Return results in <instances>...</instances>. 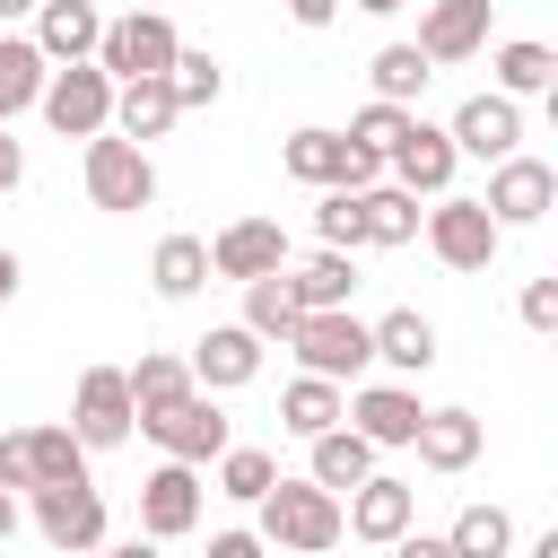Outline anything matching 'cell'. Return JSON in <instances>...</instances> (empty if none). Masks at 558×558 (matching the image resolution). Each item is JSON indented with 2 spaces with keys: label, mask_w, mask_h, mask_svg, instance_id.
Returning <instances> with one entry per match:
<instances>
[{
  "label": "cell",
  "mask_w": 558,
  "mask_h": 558,
  "mask_svg": "<svg viewBox=\"0 0 558 558\" xmlns=\"http://www.w3.org/2000/svg\"><path fill=\"white\" fill-rule=\"evenodd\" d=\"M253 541L279 549V558H323V549L340 541V497L314 488V480H270V497H262V532H253Z\"/></svg>",
  "instance_id": "6da1fadb"
},
{
  "label": "cell",
  "mask_w": 558,
  "mask_h": 558,
  "mask_svg": "<svg viewBox=\"0 0 558 558\" xmlns=\"http://www.w3.org/2000/svg\"><path fill=\"white\" fill-rule=\"evenodd\" d=\"M174 52H183V35H174L166 9H131V17H113V26L96 35V70H105L113 87H131V78H166Z\"/></svg>",
  "instance_id": "7a4b0ae2"
},
{
  "label": "cell",
  "mask_w": 558,
  "mask_h": 558,
  "mask_svg": "<svg viewBox=\"0 0 558 558\" xmlns=\"http://www.w3.org/2000/svg\"><path fill=\"white\" fill-rule=\"evenodd\" d=\"M288 349L305 357V375H323V384H340V392H349V384L375 366V331H366L349 305H331V314H305V323L288 331Z\"/></svg>",
  "instance_id": "3957f363"
},
{
  "label": "cell",
  "mask_w": 558,
  "mask_h": 558,
  "mask_svg": "<svg viewBox=\"0 0 558 558\" xmlns=\"http://www.w3.org/2000/svg\"><path fill=\"white\" fill-rule=\"evenodd\" d=\"M78 174H87V201H96V209H113V218H131V209H148V201H157V166H148V148H140V140H122V131H96Z\"/></svg>",
  "instance_id": "277c9868"
},
{
  "label": "cell",
  "mask_w": 558,
  "mask_h": 558,
  "mask_svg": "<svg viewBox=\"0 0 558 558\" xmlns=\"http://www.w3.org/2000/svg\"><path fill=\"white\" fill-rule=\"evenodd\" d=\"M279 166H288L296 183H314V192H366L384 157H366L357 140H340V131H323V122H305V131H288V148H279Z\"/></svg>",
  "instance_id": "5b68a950"
},
{
  "label": "cell",
  "mask_w": 558,
  "mask_h": 558,
  "mask_svg": "<svg viewBox=\"0 0 558 558\" xmlns=\"http://www.w3.org/2000/svg\"><path fill=\"white\" fill-rule=\"evenodd\" d=\"M140 427L166 445V462H218L235 436H227V410H218V392H174V401H157V410H140Z\"/></svg>",
  "instance_id": "8992f818"
},
{
  "label": "cell",
  "mask_w": 558,
  "mask_h": 558,
  "mask_svg": "<svg viewBox=\"0 0 558 558\" xmlns=\"http://www.w3.org/2000/svg\"><path fill=\"white\" fill-rule=\"evenodd\" d=\"M35 105H44V122H52L61 140H96V131H113V78H105L96 61H70V70H52Z\"/></svg>",
  "instance_id": "52a82bcc"
},
{
  "label": "cell",
  "mask_w": 558,
  "mask_h": 558,
  "mask_svg": "<svg viewBox=\"0 0 558 558\" xmlns=\"http://www.w3.org/2000/svg\"><path fill=\"white\" fill-rule=\"evenodd\" d=\"M497 244H506V227H497L480 201L436 192V209H427V253H436L445 270H488V262H497Z\"/></svg>",
  "instance_id": "ba28073f"
},
{
  "label": "cell",
  "mask_w": 558,
  "mask_h": 558,
  "mask_svg": "<svg viewBox=\"0 0 558 558\" xmlns=\"http://www.w3.org/2000/svg\"><path fill=\"white\" fill-rule=\"evenodd\" d=\"M35 523H44V541H52L61 558L105 549V497H96V480H52V488H35Z\"/></svg>",
  "instance_id": "9c48e42d"
},
{
  "label": "cell",
  "mask_w": 558,
  "mask_h": 558,
  "mask_svg": "<svg viewBox=\"0 0 558 558\" xmlns=\"http://www.w3.org/2000/svg\"><path fill=\"white\" fill-rule=\"evenodd\" d=\"M131 384H122V366H87L78 375V392H70V436L87 445V453H105V445H122L131 436Z\"/></svg>",
  "instance_id": "30bf717a"
},
{
  "label": "cell",
  "mask_w": 558,
  "mask_h": 558,
  "mask_svg": "<svg viewBox=\"0 0 558 558\" xmlns=\"http://www.w3.org/2000/svg\"><path fill=\"white\" fill-rule=\"evenodd\" d=\"M445 140H453V157H488V166H506L514 157V140H523V105L514 96H462L453 105V122H445Z\"/></svg>",
  "instance_id": "8fae6325"
},
{
  "label": "cell",
  "mask_w": 558,
  "mask_h": 558,
  "mask_svg": "<svg viewBox=\"0 0 558 558\" xmlns=\"http://www.w3.org/2000/svg\"><path fill=\"white\" fill-rule=\"evenodd\" d=\"M410 523H418V488H410V480H384V471H375V480H357V488L340 497V532H357V541H375V549H392Z\"/></svg>",
  "instance_id": "7c38bea8"
},
{
  "label": "cell",
  "mask_w": 558,
  "mask_h": 558,
  "mask_svg": "<svg viewBox=\"0 0 558 558\" xmlns=\"http://www.w3.org/2000/svg\"><path fill=\"white\" fill-rule=\"evenodd\" d=\"M209 270H218V279H270V270H288L279 218H227V227L209 235Z\"/></svg>",
  "instance_id": "4fadbf2b"
},
{
  "label": "cell",
  "mask_w": 558,
  "mask_h": 558,
  "mask_svg": "<svg viewBox=\"0 0 558 558\" xmlns=\"http://www.w3.org/2000/svg\"><path fill=\"white\" fill-rule=\"evenodd\" d=\"M183 366H192V392H235V384L262 375V340H253L244 323H209Z\"/></svg>",
  "instance_id": "5bb4252c"
},
{
  "label": "cell",
  "mask_w": 558,
  "mask_h": 558,
  "mask_svg": "<svg viewBox=\"0 0 558 558\" xmlns=\"http://www.w3.org/2000/svg\"><path fill=\"white\" fill-rule=\"evenodd\" d=\"M549 201H558V174H549L541 157H506V166L488 174V192H480V209H488L497 227H532V218H549Z\"/></svg>",
  "instance_id": "9a60e30c"
},
{
  "label": "cell",
  "mask_w": 558,
  "mask_h": 558,
  "mask_svg": "<svg viewBox=\"0 0 558 558\" xmlns=\"http://www.w3.org/2000/svg\"><path fill=\"white\" fill-rule=\"evenodd\" d=\"M488 9H497V0H427V9H418V52H427V70H436V61H471V52L488 44Z\"/></svg>",
  "instance_id": "2e32d148"
},
{
  "label": "cell",
  "mask_w": 558,
  "mask_h": 558,
  "mask_svg": "<svg viewBox=\"0 0 558 558\" xmlns=\"http://www.w3.org/2000/svg\"><path fill=\"white\" fill-rule=\"evenodd\" d=\"M140 523H148V541H183V532L201 523V480H192V462H166V471L140 480Z\"/></svg>",
  "instance_id": "e0dca14e"
},
{
  "label": "cell",
  "mask_w": 558,
  "mask_h": 558,
  "mask_svg": "<svg viewBox=\"0 0 558 558\" xmlns=\"http://www.w3.org/2000/svg\"><path fill=\"white\" fill-rule=\"evenodd\" d=\"M340 418H357V436H366V445H410L427 410H418V392H410V384H357Z\"/></svg>",
  "instance_id": "ac0fdd59"
},
{
  "label": "cell",
  "mask_w": 558,
  "mask_h": 558,
  "mask_svg": "<svg viewBox=\"0 0 558 558\" xmlns=\"http://www.w3.org/2000/svg\"><path fill=\"white\" fill-rule=\"evenodd\" d=\"M96 35H105V17H96L87 0H35V35H26V44H35L44 61H61V70H70V61H96Z\"/></svg>",
  "instance_id": "d6986e66"
},
{
  "label": "cell",
  "mask_w": 558,
  "mask_h": 558,
  "mask_svg": "<svg viewBox=\"0 0 558 558\" xmlns=\"http://www.w3.org/2000/svg\"><path fill=\"white\" fill-rule=\"evenodd\" d=\"M392 174H401L410 201H418V192H445V183H453V140H445V122H418V113H410V131L392 140Z\"/></svg>",
  "instance_id": "ffe728a7"
},
{
  "label": "cell",
  "mask_w": 558,
  "mask_h": 558,
  "mask_svg": "<svg viewBox=\"0 0 558 558\" xmlns=\"http://www.w3.org/2000/svg\"><path fill=\"white\" fill-rule=\"evenodd\" d=\"M174 122H183V105H174L166 78H131V87H113V131H122V140H166Z\"/></svg>",
  "instance_id": "44dd1931"
},
{
  "label": "cell",
  "mask_w": 558,
  "mask_h": 558,
  "mask_svg": "<svg viewBox=\"0 0 558 558\" xmlns=\"http://www.w3.org/2000/svg\"><path fill=\"white\" fill-rule=\"evenodd\" d=\"M279 279L296 288V305H305V314H331V305H349V288H357V262L314 244V253H305V262H288Z\"/></svg>",
  "instance_id": "7402d4cb"
},
{
  "label": "cell",
  "mask_w": 558,
  "mask_h": 558,
  "mask_svg": "<svg viewBox=\"0 0 558 558\" xmlns=\"http://www.w3.org/2000/svg\"><path fill=\"white\" fill-rule=\"evenodd\" d=\"M366 331H375V357H384V366H401V375H427V366H436V323H427L418 305H392V314L366 323Z\"/></svg>",
  "instance_id": "603a6c76"
},
{
  "label": "cell",
  "mask_w": 558,
  "mask_h": 558,
  "mask_svg": "<svg viewBox=\"0 0 558 558\" xmlns=\"http://www.w3.org/2000/svg\"><path fill=\"white\" fill-rule=\"evenodd\" d=\"M410 445H418L427 471H471V462H480V418H471V410H427Z\"/></svg>",
  "instance_id": "cb8c5ba5"
},
{
  "label": "cell",
  "mask_w": 558,
  "mask_h": 558,
  "mask_svg": "<svg viewBox=\"0 0 558 558\" xmlns=\"http://www.w3.org/2000/svg\"><path fill=\"white\" fill-rule=\"evenodd\" d=\"M340 410H349V392H340V384H323V375H296V384L279 392V427H288V436H305V445H314V436H331V427H340Z\"/></svg>",
  "instance_id": "d4e9b609"
},
{
  "label": "cell",
  "mask_w": 558,
  "mask_h": 558,
  "mask_svg": "<svg viewBox=\"0 0 558 558\" xmlns=\"http://www.w3.org/2000/svg\"><path fill=\"white\" fill-rule=\"evenodd\" d=\"M314 488H357V480H375V445L357 436V427H331V436H314V471H305Z\"/></svg>",
  "instance_id": "484cf974"
},
{
  "label": "cell",
  "mask_w": 558,
  "mask_h": 558,
  "mask_svg": "<svg viewBox=\"0 0 558 558\" xmlns=\"http://www.w3.org/2000/svg\"><path fill=\"white\" fill-rule=\"evenodd\" d=\"M357 235H366V244H410V235H418V201H410L401 183H366V192H357Z\"/></svg>",
  "instance_id": "4316f807"
},
{
  "label": "cell",
  "mask_w": 558,
  "mask_h": 558,
  "mask_svg": "<svg viewBox=\"0 0 558 558\" xmlns=\"http://www.w3.org/2000/svg\"><path fill=\"white\" fill-rule=\"evenodd\" d=\"M296 323H305V305H296V288H288L279 270H270V279H244V331H253V340H288Z\"/></svg>",
  "instance_id": "83f0119b"
},
{
  "label": "cell",
  "mask_w": 558,
  "mask_h": 558,
  "mask_svg": "<svg viewBox=\"0 0 558 558\" xmlns=\"http://www.w3.org/2000/svg\"><path fill=\"white\" fill-rule=\"evenodd\" d=\"M44 78H52V61H44L26 35H0V122L26 113V105L44 96Z\"/></svg>",
  "instance_id": "f1b7e54d"
},
{
  "label": "cell",
  "mask_w": 558,
  "mask_h": 558,
  "mask_svg": "<svg viewBox=\"0 0 558 558\" xmlns=\"http://www.w3.org/2000/svg\"><path fill=\"white\" fill-rule=\"evenodd\" d=\"M366 78H375V105H401V113H410V96H418L436 70H427V52H418V44H384V52L366 61Z\"/></svg>",
  "instance_id": "f546056e"
},
{
  "label": "cell",
  "mask_w": 558,
  "mask_h": 558,
  "mask_svg": "<svg viewBox=\"0 0 558 558\" xmlns=\"http://www.w3.org/2000/svg\"><path fill=\"white\" fill-rule=\"evenodd\" d=\"M148 279H157V296H201V279H209V244H201V235H166V244L148 253Z\"/></svg>",
  "instance_id": "4dcf8cb0"
},
{
  "label": "cell",
  "mask_w": 558,
  "mask_h": 558,
  "mask_svg": "<svg viewBox=\"0 0 558 558\" xmlns=\"http://www.w3.org/2000/svg\"><path fill=\"white\" fill-rule=\"evenodd\" d=\"M26 471H35V488H52V480H87V445L70 436V427H26ZM26 488V497H35Z\"/></svg>",
  "instance_id": "1f68e13d"
},
{
  "label": "cell",
  "mask_w": 558,
  "mask_h": 558,
  "mask_svg": "<svg viewBox=\"0 0 558 558\" xmlns=\"http://www.w3.org/2000/svg\"><path fill=\"white\" fill-rule=\"evenodd\" d=\"M445 549H453V558H506V549H514V514H506V506H462L453 532H445Z\"/></svg>",
  "instance_id": "d6a6232c"
},
{
  "label": "cell",
  "mask_w": 558,
  "mask_h": 558,
  "mask_svg": "<svg viewBox=\"0 0 558 558\" xmlns=\"http://www.w3.org/2000/svg\"><path fill=\"white\" fill-rule=\"evenodd\" d=\"M166 87H174V105L192 113V105H218L227 96V61L218 52H201V44H183L174 52V70H166Z\"/></svg>",
  "instance_id": "836d02e7"
},
{
  "label": "cell",
  "mask_w": 558,
  "mask_h": 558,
  "mask_svg": "<svg viewBox=\"0 0 558 558\" xmlns=\"http://www.w3.org/2000/svg\"><path fill=\"white\" fill-rule=\"evenodd\" d=\"M122 384H131V410H157V401L192 392V366H183L174 349H148L140 366H122Z\"/></svg>",
  "instance_id": "e575fe53"
},
{
  "label": "cell",
  "mask_w": 558,
  "mask_h": 558,
  "mask_svg": "<svg viewBox=\"0 0 558 558\" xmlns=\"http://www.w3.org/2000/svg\"><path fill=\"white\" fill-rule=\"evenodd\" d=\"M549 78H558L549 44H497V96H541Z\"/></svg>",
  "instance_id": "d590c367"
},
{
  "label": "cell",
  "mask_w": 558,
  "mask_h": 558,
  "mask_svg": "<svg viewBox=\"0 0 558 558\" xmlns=\"http://www.w3.org/2000/svg\"><path fill=\"white\" fill-rule=\"evenodd\" d=\"M270 480H279V462H270L262 445H227V453H218V488H227V497L262 506V497H270Z\"/></svg>",
  "instance_id": "8d00e7d4"
},
{
  "label": "cell",
  "mask_w": 558,
  "mask_h": 558,
  "mask_svg": "<svg viewBox=\"0 0 558 558\" xmlns=\"http://www.w3.org/2000/svg\"><path fill=\"white\" fill-rule=\"evenodd\" d=\"M401 131H410V113H401V105H357L340 140H357L366 157H392V140H401Z\"/></svg>",
  "instance_id": "74e56055"
},
{
  "label": "cell",
  "mask_w": 558,
  "mask_h": 558,
  "mask_svg": "<svg viewBox=\"0 0 558 558\" xmlns=\"http://www.w3.org/2000/svg\"><path fill=\"white\" fill-rule=\"evenodd\" d=\"M314 235H323V253H357V244H366V235H357V192H323Z\"/></svg>",
  "instance_id": "f35d334b"
},
{
  "label": "cell",
  "mask_w": 558,
  "mask_h": 558,
  "mask_svg": "<svg viewBox=\"0 0 558 558\" xmlns=\"http://www.w3.org/2000/svg\"><path fill=\"white\" fill-rule=\"evenodd\" d=\"M523 331H541V340L558 331V279H532L523 288Z\"/></svg>",
  "instance_id": "ab89813d"
},
{
  "label": "cell",
  "mask_w": 558,
  "mask_h": 558,
  "mask_svg": "<svg viewBox=\"0 0 558 558\" xmlns=\"http://www.w3.org/2000/svg\"><path fill=\"white\" fill-rule=\"evenodd\" d=\"M392 558H453V549H445V532H401Z\"/></svg>",
  "instance_id": "60d3db41"
},
{
  "label": "cell",
  "mask_w": 558,
  "mask_h": 558,
  "mask_svg": "<svg viewBox=\"0 0 558 558\" xmlns=\"http://www.w3.org/2000/svg\"><path fill=\"white\" fill-rule=\"evenodd\" d=\"M288 17H296V26H331V17H340V0H288Z\"/></svg>",
  "instance_id": "b9f144b4"
},
{
  "label": "cell",
  "mask_w": 558,
  "mask_h": 558,
  "mask_svg": "<svg viewBox=\"0 0 558 558\" xmlns=\"http://www.w3.org/2000/svg\"><path fill=\"white\" fill-rule=\"evenodd\" d=\"M209 558H262V541H253V532H218V541H209Z\"/></svg>",
  "instance_id": "7bdbcfd3"
},
{
  "label": "cell",
  "mask_w": 558,
  "mask_h": 558,
  "mask_svg": "<svg viewBox=\"0 0 558 558\" xmlns=\"http://www.w3.org/2000/svg\"><path fill=\"white\" fill-rule=\"evenodd\" d=\"M17 174H26V157H17V140H9V131H0V192H9V183H17Z\"/></svg>",
  "instance_id": "ee69618b"
},
{
  "label": "cell",
  "mask_w": 558,
  "mask_h": 558,
  "mask_svg": "<svg viewBox=\"0 0 558 558\" xmlns=\"http://www.w3.org/2000/svg\"><path fill=\"white\" fill-rule=\"evenodd\" d=\"M9 296H17V253L0 244V305H9Z\"/></svg>",
  "instance_id": "f6af8a7d"
},
{
  "label": "cell",
  "mask_w": 558,
  "mask_h": 558,
  "mask_svg": "<svg viewBox=\"0 0 558 558\" xmlns=\"http://www.w3.org/2000/svg\"><path fill=\"white\" fill-rule=\"evenodd\" d=\"M9 532H17V497L0 488V541H9Z\"/></svg>",
  "instance_id": "bcb514c9"
},
{
  "label": "cell",
  "mask_w": 558,
  "mask_h": 558,
  "mask_svg": "<svg viewBox=\"0 0 558 558\" xmlns=\"http://www.w3.org/2000/svg\"><path fill=\"white\" fill-rule=\"evenodd\" d=\"M532 558H558V532H541V541H532Z\"/></svg>",
  "instance_id": "7dc6e473"
},
{
  "label": "cell",
  "mask_w": 558,
  "mask_h": 558,
  "mask_svg": "<svg viewBox=\"0 0 558 558\" xmlns=\"http://www.w3.org/2000/svg\"><path fill=\"white\" fill-rule=\"evenodd\" d=\"M357 9H375V17H392V9H410V0H357Z\"/></svg>",
  "instance_id": "c3c4849f"
},
{
  "label": "cell",
  "mask_w": 558,
  "mask_h": 558,
  "mask_svg": "<svg viewBox=\"0 0 558 558\" xmlns=\"http://www.w3.org/2000/svg\"><path fill=\"white\" fill-rule=\"evenodd\" d=\"M26 9H35V0H0V17H26Z\"/></svg>",
  "instance_id": "681fc988"
},
{
  "label": "cell",
  "mask_w": 558,
  "mask_h": 558,
  "mask_svg": "<svg viewBox=\"0 0 558 558\" xmlns=\"http://www.w3.org/2000/svg\"><path fill=\"white\" fill-rule=\"evenodd\" d=\"M87 558H131V549H87Z\"/></svg>",
  "instance_id": "f907efd6"
},
{
  "label": "cell",
  "mask_w": 558,
  "mask_h": 558,
  "mask_svg": "<svg viewBox=\"0 0 558 558\" xmlns=\"http://www.w3.org/2000/svg\"><path fill=\"white\" fill-rule=\"evenodd\" d=\"M140 9H174V0H140Z\"/></svg>",
  "instance_id": "816d5d0a"
},
{
  "label": "cell",
  "mask_w": 558,
  "mask_h": 558,
  "mask_svg": "<svg viewBox=\"0 0 558 558\" xmlns=\"http://www.w3.org/2000/svg\"><path fill=\"white\" fill-rule=\"evenodd\" d=\"M0 131H9V122H0Z\"/></svg>",
  "instance_id": "f5cc1de1"
}]
</instances>
